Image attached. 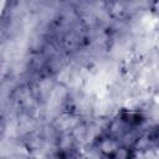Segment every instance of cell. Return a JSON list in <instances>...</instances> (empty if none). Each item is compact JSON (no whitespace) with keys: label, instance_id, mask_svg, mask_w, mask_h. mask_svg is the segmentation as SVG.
<instances>
[{"label":"cell","instance_id":"6da1fadb","mask_svg":"<svg viewBox=\"0 0 159 159\" xmlns=\"http://www.w3.org/2000/svg\"><path fill=\"white\" fill-rule=\"evenodd\" d=\"M152 140H155L158 144H159V128L153 133V137H152Z\"/></svg>","mask_w":159,"mask_h":159},{"label":"cell","instance_id":"7a4b0ae2","mask_svg":"<svg viewBox=\"0 0 159 159\" xmlns=\"http://www.w3.org/2000/svg\"><path fill=\"white\" fill-rule=\"evenodd\" d=\"M153 11L159 14V0H155L153 4Z\"/></svg>","mask_w":159,"mask_h":159}]
</instances>
